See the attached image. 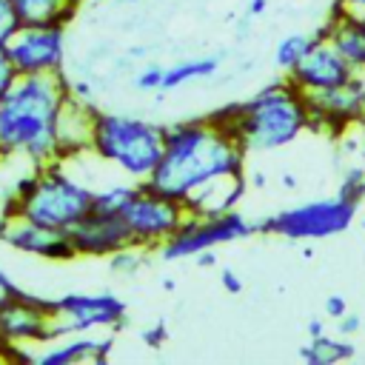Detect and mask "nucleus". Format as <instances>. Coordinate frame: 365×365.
Segmentation results:
<instances>
[{"label":"nucleus","mask_w":365,"mask_h":365,"mask_svg":"<svg viewBox=\"0 0 365 365\" xmlns=\"http://www.w3.org/2000/svg\"><path fill=\"white\" fill-rule=\"evenodd\" d=\"M240 174H245V148L222 120L208 114L165 125L163 157L145 182L182 202L200 185Z\"/></svg>","instance_id":"1"},{"label":"nucleus","mask_w":365,"mask_h":365,"mask_svg":"<svg viewBox=\"0 0 365 365\" xmlns=\"http://www.w3.org/2000/svg\"><path fill=\"white\" fill-rule=\"evenodd\" d=\"M68 100L63 74H20L0 97V160H23L29 168L60 160V114Z\"/></svg>","instance_id":"2"},{"label":"nucleus","mask_w":365,"mask_h":365,"mask_svg":"<svg viewBox=\"0 0 365 365\" xmlns=\"http://www.w3.org/2000/svg\"><path fill=\"white\" fill-rule=\"evenodd\" d=\"M222 120L245 154H265L291 145L299 134L311 131V106L308 97L288 80H274L242 103H231L214 111Z\"/></svg>","instance_id":"3"},{"label":"nucleus","mask_w":365,"mask_h":365,"mask_svg":"<svg viewBox=\"0 0 365 365\" xmlns=\"http://www.w3.org/2000/svg\"><path fill=\"white\" fill-rule=\"evenodd\" d=\"M94 205V188L71 171L68 160H54L20 174L3 200L0 214H20L40 225L68 231Z\"/></svg>","instance_id":"4"},{"label":"nucleus","mask_w":365,"mask_h":365,"mask_svg":"<svg viewBox=\"0 0 365 365\" xmlns=\"http://www.w3.org/2000/svg\"><path fill=\"white\" fill-rule=\"evenodd\" d=\"M165 148V125L128 111H100L91 128V157L131 182H145Z\"/></svg>","instance_id":"5"},{"label":"nucleus","mask_w":365,"mask_h":365,"mask_svg":"<svg viewBox=\"0 0 365 365\" xmlns=\"http://www.w3.org/2000/svg\"><path fill=\"white\" fill-rule=\"evenodd\" d=\"M359 214V202L342 197L339 191L334 197H319V200H308V202H297L288 205L277 214H271L268 220H259V231L265 234H277L285 240H328L336 234H345L354 220Z\"/></svg>","instance_id":"6"},{"label":"nucleus","mask_w":365,"mask_h":365,"mask_svg":"<svg viewBox=\"0 0 365 365\" xmlns=\"http://www.w3.org/2000/svg\"><path fill=\"white\" fill-rule=\"evenodd\" d=\"M120 217L128 228L131 245H140L154 254L177 234V228L185 222L188 211L180 200L154 191L148 182H140Z\"/></svg>","instance_id":"7"},{"label":"nucleus","mask_w":365,"mask_h":365,"mask_svg":"<svg viewBox=\"0 0 365 365\" xmlns=\"http://www.w3.org/2000/svg\"><path fill=\"white\" fill-rule=\"evenodd\" d=\"M125 325V302L114 291H66L51 299V331L57 336L120 331Z\"/></svg>","instance_id":"8"},{"label":"nucleus","mask_w":365,"mask_h":365,"mask_svg":"<svg viewBox=\"0 0 365 365\" xmlns=\"http://www.w3.org/2000/svg\"><path fill=\"white\" fill-rule=\"evenodd\" d=\"M48 339H54L51 299L26 291L0 305V359L26 362V354Z\"/></svg>","instance_id":"9"},{"label":"nucleus","mask_w":365,"mask_h":365,"mask_svg":"<svg viewBox=\"0 0 365 365\" xmlns=\"http://www.w3.org/2000/svg\"><path fill=\"white\" fill-rule=\"evenodd\" d=\"M257 231H259V225L251 222L240 211H228V214H217V217L188 214L185 222L177 228V234L157 254L165 262H180V259H191L200 251H208V248H217V245H225V242L248 240Z\"/></svg>","instance_id":"10"},{"label":"nucleus","mask_w":365,"mask_h":365,"mask_svg":"<svg viewBox=\"0 0 365 365\" xmlns=\"http://www.w3.org/2000/svg\"><path fill=\"white\" fill-rule=\"evenodd\" d=\"M6 51L17 74H63L68 54L66 26H20Z\"/></svg>","instance_id":"11"},{"label":"nucleus","mask_w":365,"mask_h":365,"mask_svg":"<svg viewBox=\"0 0 365 365\" xmlns=\"http://www.w3.org/2000/svg\"><path fill=\"white\" fill-rule=\"evenodd\" d=\"M311 131L339 137L351 125H365V71H354L339 88L308 97Z\"/></svg>","instance_id":"12"},{"label":"nucleus","mask_w":365,"mask_h":365,"mask_svg":"<svg viewBox=\"0 0 365 365\" xmlns=\"http://www.w3.org/2000/svg\"><path fill=\"white\" fill-rule=\"evenodd\" d=\"M0 242L17 254L37 257L46 262H68L77 257L68 231L40 225L20 214H0Z\"/></svg>","instance_id":"13"},{"label":"nucleus","mask_w":365,"mask_h":365,"mask_svg":"<svg viewBox=\"0 0 365 365\" xmlns=\"http://www.w3.org/2000/svg\"><path fill=\"white\" fill-rule=\"evenodd\" d=\"M354 74V66L336 51V46L317 31V40L305 51V57L285 74L305 97L325 94L331 88H339Z\"/></svg>","instance_id":"14"},{"label":"nucleus","mask_w":365,"mask_h":365,"mask_svg":"<svg viewBox=\"0 0 365 365\" xmlns=\"http://www.w3.org/2000/svg\"><path fill=\"white\" fill-rule=\"evenodd\" d=\"M111 351H114V331H108L106 336L68 334V336H57V339H48L31 348L26 354V362L31 365H77V362L106 365Z\"/></svg>","instance_id":"15"},{"label":"nucleus","mask_w":365,"mask_h":365,"mask_svg":"<svg viewBox=\"0 0 365 365\" xmlns=\"http://www.w3.org/2000/svg\"><path fill=\"white\" fill-rule=\"evenodd\" d=\"M68 240L77 257H94V259H108L114 251L131 245L123 217L100 214V211H88L77 225H71Z\"/></svg>","instance_id":"16"},{"label":"nucleus","mask_w":365,"mask_h":365,"mask_svg":"<svg viewBox=\"0 0 365 365\" xmlns=\"http://www.w3.org/2000/svg\"><path fill=\"white\" fill-rule=\"evenodd\" d=\"M319 34L336 46V51L354 66V71H365V14L334 3Z\"/></svg>","instance_id":"17"},{"label":"nucleus","mask_w":365,"mask_h":365,"mask_svg":"<svg viewBox=\"0 0 365 365\" xmlns=\"http://www.w3.org/2000/svg\"><path fill=\"white\" fill-rule=\"evenodd\" d=\"M242 194H245V174L217 177V180L200 185L197 191H191L182 200V205L194 217H217V214L237 211V202L242 200Z\"/></svg>","instance_id":"18"},{"label":"nucleus","mask_w":365,"mask_h":365,"mask_svg":"<svg viewBox=\"0 0 365 365\" xmlns=\"http://www.w3.org/2000/svg\"><path fill=\"white\" fill-rule=\"evenodd\" d=\"M94 114L97 106L91 103H80L74 97L66 100V108L60 114V125H57V137H60V160L86 154L91 148V128H94Z\"/></svg>","instance_id":"19"},{"label":"nucleus","mask_w":365,"mask_h":365,"mask_svg":"<svg viewBox=\"0 0 365 365\" xmlns=\"http://www.w3.org/2000/svg\"><path fill=\"white\" fill-rule=\"evenodd\" d=\"M20 26H68L77 17L71 0H9Z\"/></svg>","instance_id":"20"},{"label":"nucleus","mask_w":365,"mask_h":365,"mask_svg":"<svg viewBox=\"0 0 365 365\" xmlns=\"http://www.w3.org/2000/svg\"><path fill=\"white\" fill-rule=\"evenodd\" d=\"M220 54H202V57H185V60H177L171 66H165V74H163V88L160 94H171L177 88H185L197 80H208L220 71Z\"/></svg>","instance_id":"21"},{"label":"nucleus","mask_w":365,"mask_h":365,"mask_svg":"<svg viewBox=\"0 0 365 365\" xmlns=\"http://www.w3.org/2000/svg\"><path fill=\"white\" fill-rule=\"evenodd\" d=\"M356 356V345L351 336H308V342L299 348V359L308 365H339Z\"/></svg>","instance_id":"22"},{"label":"nucleus","mask_w":365,"mask_h":365,"mask_svg":"<svg viewBox=\"0 0 365 365\" xmlns=\"http://www.w3.org/2000/svg\"><path fill=\"white\" fill-rule=\"evenodd\" d=\"M317 40V31L314 34H305V31H291V34H285V37H279L277 40V46H274V66H277V71H282V74H288L302 57H305V51L311 48V43Z\"/></svg>","instance_id":"23"},{"label":"nucleus","mask_w":365,"mask_h":365,"mask_svg":"<svg viewBox=\"0 0 365 365\" xmlns=\"http://www.w3.org/2000/svg\"><path fill=\"white\" fill-rule=\"evenodd\" d=\"M137 185L140 182L120 180V182H108L103 188H94V205H91V211H100V214H123V208L134 197Z\"/></svg>","instance_id":"24"},{"label":"nucleus","mask_w":365,"mask_h":365,"mask_svg":"<svg viewBox=\"0 0 365 365\" xmlns=\"http://www.w3.org/2000/svg\"><path fill=\"white\" fill-rule=\"evenodd\" d=\"M148 262H151V251H145L140 245H125L108 257V268L120 277H137Z\"/></svg>","instance_id":"25"},{"label":"nucleus","mask_w":365,"mask_h":365,"mask_svg":"<svg viewBox=\"0 0 365 365\" xmlns=\"http://www.w3.org/2000/svg\"><path fill=\"white\" fill-rule=\"evenodd\" d=\"M163 74H165V66H163V63L145 60V63L134 71L131 83H134V88H137V91L151 94V91H160V88H163Z\"/></svg>","instance_id":"26"},{"label":"nucleus","mask_w":365,"mask_h":365,"mask_svg":"<svg viewBox=\"0 0 365 365\" xmlns=\"http://www.w3.org/2000/svg\"><path fill=\"white\" fill-rule=\"evenodd\" d=\"M339 194L348 197V200H356V202L365 200V168H362V165H351V168L342 174Z\"/></svg>","instance_id":"27"},{"label":"nucleus","mask_w":365,"mask_h":365,"mask_svg":"<svg viewBox=\"0 0 365 365\" xmlns=\"http://www.w3.org/2000/svg\"><path fill=\"white\" fill-rule=\"evenodd\" d=\"M168 339H171V331H168L165 319H154L151 325L140 328V342H143L145 348H151V351L165 348V342H168Z\"/></svg>","instance_id":"28"},{"label":"nucleus","mask_w":365,"mask_h":365,"mask_svg":"<svg viewBox=\"0 0 365 365\" xmlns=\"http://www.w3.org/2000/svg\"><path fill=\"white\" fill-rule=\"evenodd\" d=\"M20 29V20L9 0H0V43H9V37Z\"/></svg>","instance_id":"29"},{"label":"nucleus","mask_w":365,"mask_h":365,"mask_svg":"<svg viewBox=\"0 0 365 365\" xmlns=\"http://www.w3.org/2000/svg\"><path fill=\"white\" fill-rule=\"evenodd\" d=\"M17 77H20V74H17V68L11 66V57H9V51H6V43H0V97L14 86Z\"/></svg>","instance_id":"30"},{"label":"nucleus","mask_w":365,"mask_h":365,"mask_svg":"<svg viewBox=\"0 0 365 365\" xmlns=\"http://www.w3.org/2000/svg\"><path fill=\"white\" fill-rule=\"evenodd\" d=\"M66 80H68V77H66ZM68 97L94 106V86H91V80H86V77H80V80H68Z\"/></svg>","instance_id":"31"},{"label":"nucleus","mask_w":365,"mask_h":365,"mask_svg":"<svg viewBox=\"0 0 365 365\" xmlns=\"http://www.w3.org/2000/svg\"><path fill=\"white\" fill-rule=\"evenodd\" d=\"M220 288H222L225 294H242L245 282H242L240 271H234L231 265H225V268H220Z\"/></svg>","instance_id":"32"},{"label":"nucleus","mask_w":365,"mask_h":365,"mask_svg":"<svg viewBox=\"0 0 365 365\" xmlns=\"http://www.w3.org/2000/svg\"><path fill=\"white\" fill-rule=\"evenodd\" d=\"M362 328H365V319H362L359 314H351V311H348V314H342V317L336 319V334H339V336H356Z\"/></svg>","instance_id":"33"},{"label":"nucleus","mask_w":365,"mask_h":365,"mask_svg":"<svg viewBox=\"0 0 365 365\" xmlns=\"http://www.w3.org/2000/svg\"><path fill=\"white\" fill-rule=\"evenodd\" d=\"M20 294H26V288H20V285L11 279V274H6V268L0 265V305H6L9 299H14V297H20Z\"/></svg>","instance_id":"34"},{"label":"nucleus","mask_w":365,"mask_h":365,"mask_svg":"<svg viewBox=\"0 0 365 365\" xmlns=\"http://www.w3.org/2000/svg\"><path fill=\"white\" fill-rule=\"evenodd\" d=\"M342 314H348V299H345L342 294H331V297L325 299V317H331V319L336 322Z\"/></svg>","instance_id":"35"},{"label":"nucleus","mask_w":365,"mask_h":365,"mask_svg":"<svg viewBox=\"0 0 365 365\" xmlns=\"http://www.w3.org/2000/svg\"><path fill=\"white\" fill-rule=\"evenodd\" d=\"M197 268H217V248H208V251H200L191 257Z\"/></svg>","instance_id":"36"},{"label":"nucleus","mask_w":365,"mask_h":365,"mask_svg":"<svg viewBox=\"0 0 365 365\" xmlns=\"http://www.w3.org/2000/svg\"><path fill=\"white\" fill-rule=\"evenodd\" d=\"M265 11H268V0H245V14L248 17L259 20Z\"/></svg>","instance_id":"37"},{"label":"nucleus","mask_w":365,"mask_h":365,"mask_svg":"<svg viewBox=\"0 0 365 365\" xmlns=\"http://www.w3.org/2000/svg\"><path fill=\"white\" fill-rule=\"evenodd\" d=\"M305 331H308V336H319V334H325V319H322V317H311L308 325H305Z\"/></svg>","instance_id":"38"},{"label":"nucleus","mask_w":365,"mask_h":365,"mask_svg":"<svg viewBox=\"0 0 365 365\" xmlns=\"http://www.w3.org/2000/svg\"><path fill=\"white\" fill-rule=\"evenodd\" d=\"M251 23H254V17L242 14V20L237 23V37H248V31H251Z\"/></svg>","instance_id":"39"},{"label":"nucleus","mask_w":365,"mask_h":365,"mask_svg":"<svg viewBox=\"0 0 365 365\" xmlns=\"http://www.w3.org/2000/svg\"><path fill=\"white\" fill-rule=\"evenodd\" d=\"M342 9H351V11H359V14H365V0H336Z\"/></svg>","instance_id":"40"},{"label":"nucleus","mask_w":365,"mask_h":365,"mask_svg":"<svg viewBox=\"0 0 365 365\" xmlns=\"http://www.w3.org/2000/svg\"><path fill=\"white\" fill-rule=\"evenodd\" d=\"M279 182H282V188H288V191H294V188H297V177H294V174H282V177H279Z\"/></svg>","instance_id":"41"},{"label":"nucleus","mask_w":365,"mask_h":365,"mask_svg":"<svg viewBox=\"0 0 365 365\" xmlns=\"http://www.w3.org/2000/svg\"><path fill=\"white\" fill-rule=\"evenodd\" d=\"M160 285H163V291H174V288H177V282H174L171 277H163V279H160Z\"/></svg>","instance_id":"42"},{"label":"nucleus","mask_w":365,"mask_h":365,"mask_svg":"<svg viewBox=\"0 0 365 365\" xmlns=\"http://www.w3.org/2000/svg\"><path fill=\"white\" fill-rule=\"evenodd\" d=\"M257 188H265V174H254V180H251Z\"/></svg>","instance_id":"43"},{"label":"nucleus","mask_w":365,"mask_h":365,"mask_svg":"<svg viewBox=\"0 0 365 365\" xmlns=\"http://www.w3.org/2000/svg\"><path fill=\"white\" fill-rule=\"evenodd\" d=\"M111 3H120V6H134V3H140V0H111Z\"/></svg>","instance_id":"44"},{"label":"nucleus","mask_w":365,"mask_h":365,"mask_svg":"<svg viewBox=\"0 0 365 365\" xmlns=\"http://www.w3.org/2000/svg\"><path fill=\"white\" fill-rule=\"evenodd\" d=\"M359 225H362V228H365V217H362V222H359Z\"/></svg>","instance_id":"45"},{"label":"nucleus","mask_w":365,"mask_h":365,"mask_svg":"<svg viewBox=\"0 0 365 365\" xmlns=\"http://www.w3.org/2000/svg\"><path fill=\"white\" fill-rule=\"evenodd\" d=\"M71 3H77V6H80V3H83V0H71Z\"/></svg>","instance_id":"46"},{"label":"nucleus","mask_w":365,"mask_h":365,"mask_svg":"<svg viewBox=\"0 0 365 365\" xmlns=\"http://www.w3.org/2000/svg\"><path fill=\"white\" fill-rule=\"evenodd\" d=\"M362 334H365V328H362Z\"/></svg>","instance_id":"47"}]
</instances>
